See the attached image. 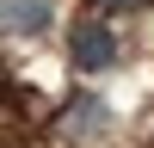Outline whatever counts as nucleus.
Segmentation results:
<instances>
[{
    "instance_id": "nucleus-4",
    "label": "nucleus",
    "mask_w": 154,
    "mask_h": 148,
    "mask_svg": "<svg viewBox=\"0 0 154 148\" xmlns=\"http://www.w3.org/2000/svg\"><path fill=\"white\" fill-rule=\"evenodd\" d=\"M148 0H99V12H142Z\"/></svg>"
},
{
    "instance_id": "nucleus-3",
    "label": "nucleus",
    "mask_w": 154,
    "mask_h": 148,
    "mask_svg": "<svg viewBox=\"0 0 154 148\" xmlns=\"http://www.w3.org/2000/svg\"><path fill=\"white\" fill-rule=\"evenodd\" d=\"M56 25V0H0V31L6 37H43Z\"/></svg>"
},
{
    "instance_id": "nucleus-1",
    "label": "nucleus",
    "mask_w": 154,
    "mask_h": 148,
    "mask_svg": "<svg viewBox=\"0 0 154 148\" xmlns=\"http://www.w3.org/2000/svg\"><path fill=\"white\" fill-rule=\"evenodd\" d=\"M68 56H74V68H86V74L111 68V62H117V31H111L105 19H80L68 31Z\"/></svg>"
},
{
    "instance_id": "nucleus-2",
    "label": "nucleus",
    "mask_w": 154,
    "mask_h": 148,
    "mask_svg": "<svg viewBox=\"0 0 154 148\" xmlns=\"http://www.w3.org/2000/svg\"><path fill=\"white\" fill-rule=\"evenodd\" d=\"M56 130L68 136V142H99V136L111 130V105H105V99H93V93H74L68 105H62Z\"/></svg>"
}]
</instances>
